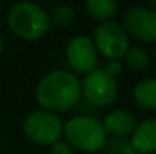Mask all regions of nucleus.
Listing matches in <instances>:
<instances>
[{"label":"nucleus","mask_w":156,"mask_h":154,"mask_svg":"<svg viewBox=\"0 0 156 154\" xmlns=\"http://www.w3.org/2000/svg\"><path fill=\"white\" fill-rule=\"evenodd\" d=\"M80 80L68 71L58 70L44 76L37 86V100L44 110L65 112L80 100Z\"/></svg>","instance_id":"1"},{"label":"nucleus","mask_w":156,"mask_h":154,"mask_svg":"<svg viewBox=\"0 0 156 154\" xmlns=\"http://www.w3.org/2000/svg\"><path fill=\"white\" fill-rule=\"evenodd\" d=\"M8 24L17 36L27 41L40 39L50 27L49 14L30 2L14 5L8 14Z\"/></svg>","instance_id":"2"},{"label":"nucleus","mask_w":156,"mask_h":154,"mask_svg":"<svg viewBox=\"0 0 156 154\" xmlns=\"http://www.w3.org/2000/svg\"><path fill=\"white\" fill-rule=\"evenodd\" d=\"M67 144L83 153H94L106 145V133L100 121L91 116H73L62 125Z\"/></svg>","instance_id":"3"},{"label":"nucleus","mask_w":156,"mask_h":154,"mask_svg":"<svg viewBox=\"0 0 156 154\" xmlns=\"http://www.w3.org/2000/svg\"><path fill=\"white\" fill-rule=\"evenodd\" d=\"M62 121L49 110H35L26 116L23 122L24 135L35 144L52 145L62 136Z\"/></svg>","instance_id":"4"},{"label":"nucleus","mask_w":156,"mask_h":154,"mask_svg":"<svg viewBox=\"0 0 156 154\" xmlns=\"http://www.w3.org/2000/svg\"><path fill=\"white\" fill-rule=\"evenodd\" d=\"M93 44L96 50L111 60H118L120 57H123L130 47L129 35L126 33L123 26L115 21H105L96 27Z\"/></svg>","instance_id":"5"},{"label":"nucleus","mask_w":156,"mask_h":154,"mask_svg":"<svg viewBox=\"0 0 156 154\" xmlns=\"http://www.w3.org/2000/svg\"><path fill=\"white\" fill-rule=\"evenodd\" d=\"M80 91L87 101L97 107L109 106L118 94L115 79L109 77L103 70L90 71L80 83Z\"/></svg>","instance_id":"6"},{"label":"nucleus","mask_w":156,"mask_h":154,"mask_svg":"<svg viewBox=\"0 0 156 154\" xmlns=\"http://www.w3.org/2000/svg\"><path fill=\"white\" fill-rule=\"evenodd\" d=\"M123 29L143 43L156 41V12L146 6L127 8L123 14Z\"/></svg>","instance_id":"7"},{"label":"nucleus","mask_w":156,"mask_h":154,"mask_svg":"<svg viewBox=\"0 0 156 154\" xmlns=\"http://www.w3.org/2000/svg\"><path fill=\"white\" fill-rule=\"evenodd\" d=\"M65 56L71 68L77 73H90L97 63V50L93 39L85 35H77L70 39L65 47Z\"/></svg>","instance_id":"8"},{"label":"nucleus","mask_w":156,"mask_h":154,"mask_svg":"<svg viewBox=\"0 0 156 154\" xmlns=\"http://www.w3.org/2000/svg\"><path fill=\"white\" fill-rule=\"evenodd\" d=\"M102 125H103L106 135L123 139L124 136L132 135V132L136 127V119H135L133 113H130L129 110L117 109L106 115Z\"/></svg>","instance_id":"9"},{"label":"nucleus","mask_w":156,"mask_h":154,"mask_svg":"<svg viewBox=\"0 0 156 154\" xmlns=\"http://www.w3.org/2000/svg\"><path fill=\"white\" fill-rule=\"evenodd\" d=\"M130 145L136 154H152L156 151V119L149 118L138 124L130 135Z\"/></svg>","instance_id":"10"},{"label":"nucleus","mask_w":156,"mask_h":154,"mask_svg":"<svg viewBox=\"0 0 156 154\" xmlns=\"http://www.w3.org/2000/svg\"><path fill=\"white\" fill-rule=\"evenodd\" d=\"M133 100L136 106L146 110H156V79L140 80L133 88Z\"/></svg>","instance_id":"11"},{"label":"nucleus","mask_w":156,"mask_h":154,"mask_svg":"<svg viewBox=\"0 0 156 154\" xmlns=\"http://www.w3.org/2000/svg\"><path fill=\"white\" fill-rule=\"evenodd\" d=\"M85 8H87V12L99 20V21H111V18L117 14V3L112 2V0H88L85 3Z\"/></svg>","instance_id":"12"},{"label":"nucleus","mask_w":156,"mask_h":154,"mask_svg":"<svg viewBox=\"0 0 156 154\" xmlns=\"http://www.w3.org/2000/svg\"><path fill=\"white\" fill-rule=\"evenodd\" d=\"M123 57H124L126 65H127L130 70H133V71H143V70H146V68L149 67V63H150V56H149V53L144 50V49L138 47V46L129 47L127 51H126V54H124Z\"/></svg>","instance_id":"13"},{"label":"nucleus","mask_w":156,"mask_h":154,"mask_svg":"<svg viewBox=\"0 0 156 154\" xmlns=\"http://www.w3.org/2000/svg\"><path fill=\"white\" fill-rule=\"evenodd\" d=\"M74 8L70 5H58L50 11L49 21L50 24H55L58 27H65L74 20Z\"/></svg>","instance_id":"14"},{"label":"nucleus","mask_w":156,"mask_h":154,"mask_svg":"<svg viewBox=\"0 0 156 154\" xmlns=\"http://www.w3.org/2000/svg\"><path fill=\"white\" fill-rule=\"evenodd\" d=\"M108 154H136L135 150L132 148L130 142L118 138L117 141H112L109 144V148H108Z\"/></svg>","instance_id":"15"},{"label":"nucleus","mask_w":156,"mask_h":154,"mask_svg":"<svg viewBox=\"0 0 156 154\" xmlns=\"http://www.w3.org/2000/svg\"><path fill=\"white\" fill-rule=\"evenodd\" d=\"M103 71L109 77L115 79L117 76H120V74L123 73V63H121L120 60H109V62L106 63Z\"/></svg>","instance_id":"16"},{"label":"nucleus","mask_w":156,"mask_h":154,"mask_svg":"<svg viewBox=\"0 0 156 154\" xmlns=\"http://www.w3.org/2000/svg\"><path fill=\"white\" fill-rule=\"evenodd\" d=\"M50 154H73V148H71L67 142L58 141V142L52 144V147H50Z\"/></svg>","instance_id":"17"},{"label":"nucleus","mask_w":156,"mask_h":154,"mask_svg":"<svg viewBox=\"0 0 156 154\" xmlns=\"http://www.w3.org/2000/svg\"><path fill=\"white\" fill-rule=\"evenodd\" d=\"M150 9L156 12V0H152V2H150Z\"/></svg>","instance_id":"18"},{"label":"nucleus","mask_w":156,"mask_h":154,"mask_svg":"<svg viewBox=\"0 0 156 154\" xmlns=\"http://www.w3.org/2000/svg\"><path fill=\"white\" fill-rule=\"evenodd\" d=\"M3 50V39H2V35H0V53Z\"/></svg>","instance_id":"19"},{"label":"nucleus","mask_w":156,"mask_h":154,"mask_svg":"<svg viewBox=\"0 0 156 154\" xmlns=\"http://www.w3.org/2000/svg\"><path fill=\"white\" fill-rule=\"evenodd\" d=\"M153 59H155V62H156V49H155V51H153Z\"/></svg>","instance_id":"20"},{"label":"nucleus","mask_w":156,"mask_h":154,"mask_svg":"<svg viewBox=\"0 0 156 154\" xmlns=\"http://www.w3.org/2000/svg\"><path fill=\"white\" fill-rule=\"evenodd\" d=\"M0 12H2V6H0Z\"/></svg>","instance_id":"21"}]
</instances>
